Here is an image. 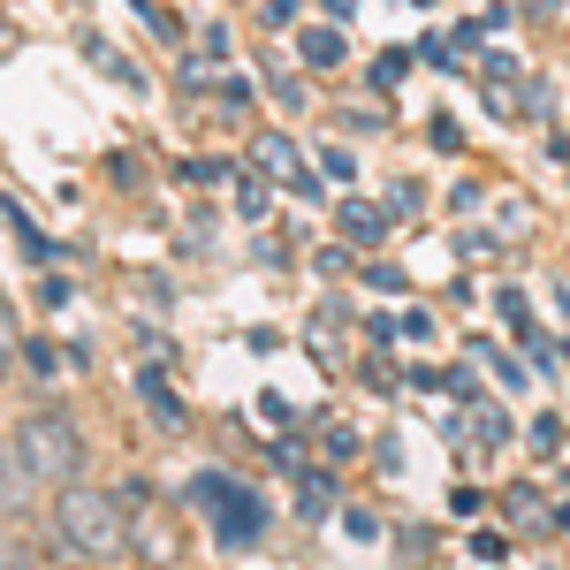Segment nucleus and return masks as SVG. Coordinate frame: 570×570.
<instances>
[{
  "label": "nucleus",
  "mask_w": 570,
  "mask_h": 570,
  "mask_svg": "<svg viewBox=\"0 0 570 570\" xmlns=\"http://www.w3.org/2000/svg\"><path fill=\"white\" fill-rule=\"evenodd\" d=\"M53 540H61V556H77V563H115L122 548H130V525H122V502L107 494V487H61L53 494Z\"/></svg>",
  "instance_id": "1"
},
{
  "label": "nucleus",
  "mask_w": 570,
  "mask_h": 570,
  "mask_svg": "<svg viewBox=\"0 0 570 570\" xmlns=\"http://www.w3.org/2000/svg\"><path fill=\"white\" fill-rule=\"evenodd\" d=\"M190 502L214 510V540H220V548H259V540H266V502L244 480H228V472H198V480H190Z\"/></svg>",
  "instance_id": "2"
},
{
  "label": "nucleus",
  "mask_w": 570,
  "mask_h": 570,
  "mask_svg": "<svg viewBox=\"0 0 570 570\" xmlns=\"http://www.w3.org/2000/svg\"><path fill=\"white\" fill-rule=\"evenodd\" d=\"M16 449H23V464H31V480H46V487H69L77 464H85V441H77V419H69V411H31V419L16 426Z\"/></svg>",
  "instance_id": "3"
},
{
  "label": "nucleus",
  "mask_w": 570,
  "mask_h": 570,
  "mask_svg": "<svg viewBox=\"0 0 570 570\" xmlns=\"http://www.w3.org/2000/svg\"><path fill=\"white\" fill-rule=\"evenodd\" d=\"M252 153H259V168H266V176H274V183H289L297 198H320V176H312L305 160H297V145H289V137H282V130H266L259 145H252Z\"/></svg>",
  "instance_id": "4"
},
{
  "label": "nucleus",
  "mask_w": 570,
  "mask_h": 570,
  "mask_svg": "<svg viewBox=\"0 0 570 570\" xmlns=\"http://www.w3.org/2000/svg\"><path fill=\"white\" fill-rule=\"evenodd\" d=\"M137 395H145V411H153V426H160V434H183V395L168 389V381H160L153 365L137 373Z\"/></svg>",
  "instance_id": "5"
},
{
  "label": "nucleus",
  "mask_w": 570,
  "mask_h": 570,
  "mask_svg": "<svg viewBox=\"0 0 570 570\" xmlns=\"http://www.w3.org/2000/svg\"><path fill=\"white\" fill-rule=\"evenodd\" d=\"M31 464H23V449H16V441H0V518H8V510H23V494H31Z\"/></svg>",
  "instance_id": "6"
},
{
  "label": "nucleus",
  "mask_w": 570,
  "mask_h": 570,
  "mask_svg": "<svg viewBox=\"0 0 570 570\" xmlns=\"http://www.w3.org/2000/svg\"><path fill=\"white\" fill-rule=\"evenodd\" d=\"M335 228H343L351 244H381V236H389V214H381V206H343Z\"/></svg>",
  "instance_id": "7"
},
{
  "label": "nucleus",
  "mask_w": 570,
  "mask_h": 570,
  "mask_svg": "<svg viewBox=\"0 0 570 570\" xmlns=\"http://www.w3.org/2000/svg\"><path fill=\"white\" fill-rule=\"evenodd\" d=\"M305 61L312 69H335L343 61V31H305Z\"/></svg>",
  "instance_id": "8"
},
{
  "label": "nucleus",
  "mask_w": 570,
  "mask_h": 570,
  "mask_svg": "<svg viewBox=\"0 0 570 570\" xmlns=\"http://www.w3.org/2000/svg\"><path fill=\"white\" fill-rule=\"evenodd\" d=\"M472 426H480V441H487V449H494V441H510V419H502L494 403H480V411H472Z\"/></svg>",
  "instance_id": "9"
},
{
  "label": "nucleus",
  "mask_w": 570,
  "mask_h": 570,
  "mask_svg": "<svg viewBox=\"0 0 570 570\" xmlns=\"http://www.w3.org/2000/svg\"><path fill=\"white\" fill-rule=\"evenodd\" d=\"M320 510H335V480H327V472L305 480V518H320Z\"/></svg>",
  "instance_id": "10"
},
{
  "label": "nucleus",
  "mask_w": 570,
  "mask_h": 570,
  "mask_svg": "<svg viewBox=\"0 0 570 570\" xmlns=\"http://www.w3.org/2000/svg\"><path fill=\"white\" fill-rule=\"evenodd\" d=\"M16 373V320H8V305H0V381Z\"/></svg>",
  "instance_id": "11"
},
{
  "label": "nucleus",
  "mask_w": 570,
  "mask_h": 570,
  "mask_svg": "<svg viewBox=\"0 0 570 570\" xmlns=\"http://www.w3.org/2000/svg\"><path fill=\"white\" fill-rule=\"evenodd\" d=\"M320 168H327V183H357V168H351V153H320Z\"/></svg>",
  "instance_id": "12"
},
{
  "label": "nucleus",
  "mask_w": 570,
  "mask_h": 570,
  "mask_svg": "<svg viewBox=\"0 0 570 570\" xmlns=\"http://www.w3.org/2000/svg\"><path fill=\"white\" fill-rule=\"evenodd\" d=\"M23 357H31V373H39V381H46V373H61V357H53V343H31Z\"/></svg>",
  "instance_id": "13"
},
{
  "label": "nucleus",
  "mask_w": 570,
  "mask_h": 570,
  "mask_svg": "<svg viewBox=\"0 0 570 570\" xmlns=\"http://www.w3.org/2000/svg\"><path fill=\"white\" fill-rule=\"evenodd\" d=\"M419 206H426V190H419V183H403V190L389 198V214H419Z\"/></svg>",
  "instance_id": "14"
},
{
  "label": "nucleus",
  "mask_w": 570,
  "mask_h": 570,
  "mask_svg": "<svg viewBox=\"0 0 570 570\" xmlns=\"http://www.w3.org/2000/svg\"><path fill=\"white\" fill-rule=\"evenodd\" d=\"M403 61H411V53H381V61H373V85H395V77H403Z\"/></svg>",
  "instance_id": "15"
},
{
  "label": "nucleus",
  "mask_w": 570,
  "mask_h": 570,
  "mask_svg": "<svg viewBox=\"0 0 570 570\" xmlns=\"http://www.w3.org/2000/svg\"><path fill=\"white\" fill-rule=\"evenodd\" d=\"M0 570H31V556H23L16 540H0Z\"/></svg>",
  "instance_id": "16"
}]
</instances>
